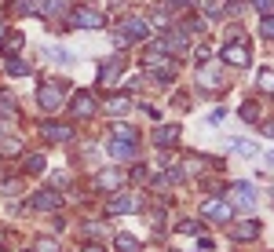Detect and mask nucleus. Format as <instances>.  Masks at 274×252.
Returning <instances> with one entry per match:
<instances>
[{"label":"nucleus","mask_w":274,"mask_h":252,"mask_svg":"<svg viewBox=\"0 0 274 252\" xmlns=\"http://www.w3.org/2000/svg\"><path fill=\"white\" fill-rule=\"evenodd\" d=\"M114 135H117V139H132V143H135V128H132V124H125V121L114 124Z\"/></svg>","instance_id":"nucleus-25"},{"label":"nucleus","mask_w":274,"mask_h":252,"mask_svg":"<svg viewBox=\"0 0 274 252\" xmlns=\"http://www.w3.org/2000/svg\"><path fill=\"white\" fill-rule=\"evenodd\" d=\"M260 33H263L267 40H274V11H270V15H263V22H260Z\"/></svg>","instance_id":"nucleus-27"},{"label":"nucleus","mask_w":274,"mask_h":252,"mask_svg":"<svg viewBox=\"0 0 274 252\" xmlns=\"http://www.w3.org/2000/svg\"><path fill=\"white\" fill-rule=\"evenodd\" d=\"M33 252H59V241H55V238H40Z\"/></svg>","instance_id":"nucleus-29"},{"label":"nucleus","mask_w":274,"mask_h":252,"mask_svg":"<svg viewBox=\"0 0 274 252\" xmlns=\"http://www.w3.org/2000/svg\"><path fill=\"white\" fill-rule=\"evenodd\" d=\"M201 84H205V88H212V84H220V70H212V66H205V70H201Z\"/></svg>","instance_id":"nucleus-26"},{"label":"nucleus","mask_w":274,"mask_h":252,"mask_svg":"<svg viewBox=\"0 0 274 252\" xmlns=\"http://www.w3.org/2000/svg\"><path fill=\"white\" fill-rule=\"evenodd\" d=\"M4 37H8V19L0 15V40H4Z\"/></svg>","instance_id":"nucleus-37"},{"label":"nucleus","mask_w":274,"mask_h":252,"mask_svg":"<svg viewBox=\"0 0 274 252\" xmlns=\"http://www.w3.org/2000/svg\"><path fill=\"white\" fill-rule=\"evenodd\" d=\"M44 8H48V0H15V4H11L15 15H37Z\"/></svg>","instance_id":"nucleus-14"},{"label":"nucleus","mask_w":274,"mask_h":252,"mask_svg":"<svg viewBox=\"0 0 274 252\" xmlns=\"http://www.w3.org/2000/svg\"><path fill=\"white\" fill-rule=\"evenodd\" d=\"M73 114L77 117H91L95 114V95H91V91H73Z\"/></svg>","instance_id":"nucleus-11"},{"label":"nucleus","mask_w":274,"mask_h":252,"mask_svg":"<svg viewBox=\"0 0 274 252\" xmlns=\"http://www.w3.org/2000/svg\"><path fill=\"white\" fill-rule=\"evenodd\" d=\"M150 33V26L139 22V19H125V29L117 33V44H125V40H143Z\"/></svg>","instance_id":"nucleus-9"},{"label":"nucleus","mask_w":274,"mask_h":252,"mask_svg":"<svg viewBox=\"0 0 274 252\" xmlns=\"http://www.w3.org/2000/svg\"><path fill=\"white\" fill-rule=\"evenodd\" d=\"M201 216L208 219V223H231V216H234V209H231V205H227V201H205L201 205Z\"/></svg>","instance_id":"nucleus-3"},{"label":"nucleus","mask_w":274,"mask_h":252,"mask_svg":"<svg viewBox=\"0 0 274 252\" xmlns=\"http://www.w3.org/2000/svg\"><path fill=\"white\" fill-rule=\"evenodd\" d=\"M238 114H241V121H260V103H241V110H238Z\"/></svg>","instance_id":"nucleus-22"},{"label":"nucleus","mask_w":274,"mask_h":252,"mask_svg":"<svg viewBox=\"0 0 274 252\" xmlns=\"http://www.w3.org/2000/svg\"><path fill=\"white\" fill-rule=\"evenodd\" d=\"M135 209H139V201L128 197V194H117V197L106 201V212L110 216H125V212H135Z\"/></svg>","instance_id":"nucleus-10"},{"label":"nucleus","mask_w":274,"mask_h":252,"mask_svg":"<svg viewBox=\"0 0 274 252\" xmlns=\"http://www.w3.org/2000/svg\"><path fill=\"white\" fill-rule=\"evenodd\" d=\"M15 190H19V183H15V179H4V183H0V194H15Z\"/></svg>","instance_id":"nucleus-34"},{"label":"nucleus","mask_w":274,"mask_h":252,"mask_svg":"<svg viewBox=\"0 0 274 252\" xmlns=\"http://www.w3.org/2000/svg\"><path fill=\"white\" fill-rule=\"evenodd\" d=\"M40 135L51 139V143H66V139H73V128L70 124H59V121H40Z\"/></svg>","instance_id":"nucleus-5"},{"label":"nucleus","mask_w":274,"mask_h":252,"mask_svg":"<svg viewBox=\"0 0 274 252\" xmlns=\"http://www.w3.org/2000/svg\"><path fill=\"white\" fill-rule=\"evenodd\" d=\"M256 234H260V223H256V219H249V223L234 227V238H238V241H252Z\"/></svg>","instance_id":"nucleus-19"},{"label":"nucleus","mask_w":274,"mask_h":252,"mask_svg":"<svg viewBox=\"0 0 274 252\" xmlns=\"http://www.w3.org/2000/svg\"><path fill=\"white\" fill-rule=\"evenodd\" d=\"M121 70H125V55H110L99 66V77H102V84H117V77H121Z\"/></svg>","instance_id":"nucleus-8"},{"label":"nucleus","mask_w":274,"mask_h":252,"mask_svg":"<svg viewBox=\"0 0 274 252\" xmlns=\"http://www.w3.org/2000/svg\"><path fill=\"white\" fill-rule=\"evenodd\" d=\"M15 154H22L19 139H0V157H15Z\"/></svg>","instance_id":"nucleus-23"},{"label":"nucleus","mask_w":274,"mask_h":252,"mask_svg":"<svg viewBox=\"0 0 274 252\" xmlns=\"http://www.w3.org/2000/svg\"><path fill=\"white\" fill-rule=\"evenodd\" d=\"M125 179H128L125 168H106V172H99V176H95V186H99V190H117Z\"/></svg>","instance_id":"nucleus-7"},{"label":"nucleus","mask_w":274,"mask_h":252,"mask_svg":"<svg viewBox=\"0 0 274 252\" xmlns=\"http://www.w3.org/2000/svg\"><path fill=\"white\" fill-rule=\"evenodd\" d=\"M84 252H102V245H84Z\"/></svg>","instance_id":"nucleus-39"},{"label":"nucleus","mask_w":274,"mask_h":252,"mask_svg":"<svg viewBox=\"0 0 274 252\" xmlns=\"http://www.w3.org/2000/svg\"><path fill=\"white\" fill-rule=\"evenodd\" d=\"M44 168H48V157H44V154H26V172H33V176H40Z\"/></svg>","instance_id":"nucleus-20"},{"label":"nucleus","mask_w":274,"mask_h":252,"mask_svg":"<svg viewBox=\"0 0 274 252\" xmlns=\"http://www.w3.org/2000/svg\"><path fill=\"white\" fill-rule=\"evenodd\" d=\"M63 103H66V91H63V84H59V81H48V84L37 88V106H40V110L55 114V110H63Z\"/></svg>","instance_id":"nucleus-1"},{"label":"nucleus","mask_w":274,"mask_h":252,"mask_svg":"<svg viewBox=\"0 0 274 252\" xmlns=\"http://www.w3.org/2000/svg\"><path fill=\"white\" fill-rule=\"evenodd\" d=\"M267 165H270V168H274V150H270V154H267Z\"/></svg>","instance_id":"nucleus-40"},{"label":"nucleus","mask_w":274,"mask_h":252,"mask_svg":"<svg viewBox=\"0 0 274 252\" xmlns=\"http://www.w3.org/2000/svg\"><path fill=\"white\" fill-rule=\"evenodd\" d=\"M114 248H117V252H139V241H135L132 234H117V238H114Z\"/></svg>","instance_id":"nucleus-21"},{"label":"nucleus","mask_w":274,"mask_h":252,"mask_svg":"<svg viewBox=\"0 0 274 252\" xmlns=\"http://www.w3.org/2000/svg\"><path fill=\"white\" fill-rule=\"evenodd\" d=\"M8 70H11L15 77H26V73H29V66H26L22 59H8Z\"/></svg>","instance_id":"nucleus-28"},{"label":"nucleus","mask_w":274,"mask_h":252,"mask_svg":"<svg viewBox=\"0 0 274 252\" xmlns=\"http://www.w3.org/2000/svg\"><path fill=\"white\" fill-rule=\"evenodd\" d=\"M48 59H55V62H63V66H66V62H70V55H66L63 48H51V52H48Z\"/></svg>","instance_id":"nucleus-33"},{"label":"nucleus","mask_w":274,"mask_h":252,"mask_svg":"<svg viewBox=\"0 0 274 252\" xmlns=\"http://www.w3.org/2000/svg\"><path fill=\"white\" fill-rule=\"evenodd\" d=\"M231 201L238 205V209H252L256 205V186L252 183H234L231 186Z\"/></svg>","instance_id":"nucleus-6"},{"label":"nucleus","mask_w":274,"mask_h":252,"mask_svg":"<svg viewBox=\"0 0 274 252\" xmlns=\"http://www.w3.org/2000/svg\"><path fill=\"white\" fill-rule=\"evenodd\" d=\"M187 29H172V33L169 37H165V48H169V52H187Z\"/></svg>","instance_id":"nucleus-16"},{"label":"nucleus","mask_w":274,"mask_h":252,"mask_svg":"<svg viewBox=\"0 0 274 252\" xmlns=\"http://www.w3.org/2000/svg\"><path fill=\"white\" fill-rule=\"evenodd\" d=\"M223 114H227V110H223V106H216V110L208 114V124H220V121H223Z\"/></svg>","instance_id":"nucleus-35"},{"label":"nucleus","mask_w":274,"mask_h":252,"mask_svg":"<svg viewBox=\"0 0 274 252\" xmlns=\"http://www.w3.org/2000/svg\"><path fill=\"white\" fill-rule=\"evenodd\" d=\"M29 209L33 212H59L63 209V197H59L55 190H37L33 197H29Z\"/></svg>","instance_id":"nucleus-4"},{"label":"nucleus","mask_w":274,"mask_h":252,"mask_svg":"<svg viewBox=\"0 0 274 252\" xmlns=\"http://www.w3.org/2000/svg\"><path fill=\"white\" fill-rule=\"evenodd\" d=\"M260 88L263 91H274V73L270 70H260Z\"/></svg>","instance_id":"nucleus-30"},{"label":"nucleus","mask_w":274,"mask_h":252,"mask_svg":"<svg viewBox=\"0 0 274 252\" xmlns=\"http://www.w3.org/2000/svg\"><path fill=\"white\" fill-rule=\"evenodd\" d=\"M252 4H256V8H260L263 15H270V11H274V0H252Z\"/></svg>","instance_id":"nucleus-36"},{"label":"nucleus","mask_w":274,"mask_h":252,"mask_svg":"<svg viewBox=\"0 0 274 252\" xmlns=\"http://www.w3.org/2000/svg\"><path fill=\"white\" fill-rule=\"evenodd\" d=\"M106 110H110L114 117H121V114H128V110H132V99H125V95H110V99H106Z\"/></svg>","instance_id":"nucleus-18"},{"label":"nucleus","mask_w":274,"mask_h":252,"mask_svg":"<svg viewBox=\"0 0 274 252\" xmlns=\"http://www.w3.org/2000/svg\"><path fill=\"white\" fill-rule=\"evenodd\" d=\"M73 22H77L81 29H99L102 26V15L91 11V8H77V11H73Z\"/></svg>","instance_id":"nucleus-13"},{"label":"nucleus","mask_w":274,"mask_h":252,"mask_svg":"<svg viewBox=\"0 0 274 252\" xmlns=\"http://www.w3.org/2000/svg\"><path fill=\"white\" fill-rule=\"evenodd\" d=\"M220 59L227 62V66H249V59H252L249 40H231V44H227V48L220 52Z\"/></svg>","instance_id":"nucleus-2"},{"label":"nucleus","mask_w":274,"mask_h":252,"mask_svg":"<svg viewBox=\"0 0 274 252\" xmlns=\"http://www.w3.org/2000/svg\"><path fill=\"white\" fill-rule=\"evenodd\" d=\"M179 143V124H161L154 128V146H176Z\"/></svg>","instance_id":"nucleus-12"},{"label":"nucleus","mask_w":274,"mask_h":252,"mask_svg":"<svg viewBox=\"0 0 274 252\" xmlns=\"http://www.w3.org/2000/svg\"><path fill=\"white\" fill-rule=\"evenodd\" d=\"M0 252H4V248H0Z\"/></svg>","instance_id":"nucleus-42"},{"label":"nucleus","mask_w":274,"mask_h":252,"mask_svg":"<svg viewBox=\"0 0 274 252\" xmlns=\"http://www.w3.org/2000/svg\"><path fill=\"white\" fill-rule=\"evenodd\" d=\"M263 132H267V135H274V121H267V124H263Z\"/></svg>","instance_id":"nucleus-38"},{"label":"nucleus","mask_w":274,"mask_h":252,"mask_svg":"<svg viewBox=\"0 0 274 252\" xmlns=\"http://www.w3.org/2000/svg\"><path fill=\"white\" fill-rule=\"evenodd\" d=\"M0 117H15V99L8 91H0Z\"/></svg>","instance_id":"nucleus-24"},{"label":"nucleus","mask_w":274,"mask_h":252,"mask_svg":"<svg viewBox=\"0 0 274 252\" xmlns=\"http://www.w3.org/2000/svg\"><path fill=\"white\" fill-rule=\"evenodd\" d=\"M197 230H201L197 219H183V223H179V234H197Z\"/></svg>","instance_id":"nucleus-31"},{"label":"nucleus","mask_w":274,"mask_h":252,"mask_svg":"<svg viewBox=\"0 0 274 252\" xmlns=\"http://www.w3.org/2000/svg\"><path fill=\"white\" fill-rule=\"evenodd\" d=\"M0 241H4V230H0Z\"/></svg>","instance_id":"nucleus-41"},{"label":"nucleus","mask_w":274,"mask_h":252,"mask_svg":"<svg viewBox=\"0 0 274 252\" xmlns=\"http://www.w3.org/2000/svg\"><path fill=\"white\" fill-rule=\"evenodd\" d=\"M22 44H26V40H22V33H8L4 40H0V48H4V55H8V59H15Z\"/></svg>","instance_id":"nucleus-17"},{"label":"nucleus","mask_w":274,"mask_h":252,"mask_svg":"<svg viewBox=\"0 0 274 252\" xmlns=\"http://www.w3.org/2000/svg\"><path fill=\"white\" fill-rule=\"evenodd\" d=\"M234 150H238V154H256V146L245 143V139H234Z\"/></svg>","instance_id":"nucleus-32"},{"label":"nucleus","mask_w":274,"mask_h":252,"mask_svg":"<svg viewBox=\"0 0 274 252\" xmlns=\"http://www.w3.org/2000/svg\"><path fill=\"white\" fill-rule=\"evenodd\" d=\"M110 154L117 157V161H125V157H135V143H132V139H114V143H110Z\"/></svg>","instance_id":"nucleus-15"}]
</instances>
